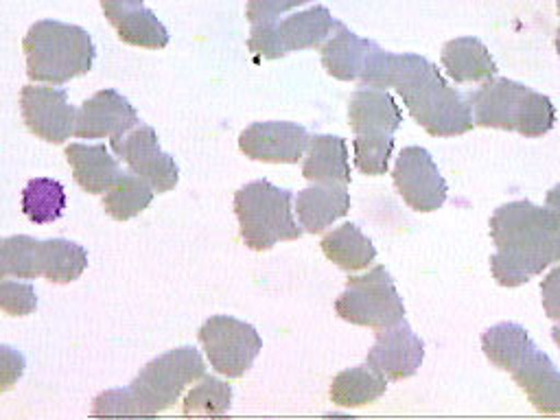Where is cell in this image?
Returning <instances> with one entry per match:
<instances>
[{
    "mask_svg": "<svg viewBox=\"0 0 560 420\" xmlns=\"http://www.w3.org/2000/svg\"><path fill=\"white\" fill-rule=\"evenodd\" d=\"M359 81L365 88H396L411 118L429 136H459L475 125L468 98L444 81L435 63L420 55H396L374 44Z\"/></svg>",
    "mask_w": 560,
    "mask_h": 420,
    "instance_id": "1",
    "label": "cell"
},
{
    "mask_svg": "<svg viewBox=\"0 0 560 420\" xmlns=\"http://www.w3.org/2000/svg\"><path fill=\"white\" fill-rule=\"evenodd\" d=\"M497 252L490 269L501 287H518L560 262V217L532 201H510L490 217Z\"/></svg>",
    "mask_w": 560,
    "mask_h": 420,
    "instance_id": "2",
    "label": "cell"
},
{
    "mask_svg": "<svg viewBox=\"0 0 560 420\" xmlns=\"http://www.w3.org/2000/svg\"><path fill=\"white\" fill-rule=\"evenodd\" d=\"M206 376L201 354L182 346L149 361L125 389H109L94 398V416H153L168 409L186 385Z\"/></svg>",
    "mask_w": 560,
    "mask_h": 420,
    "instance_id": "3",
    "label": "cell"
},
{
    "mask_svg": "<svg viewBox=\"0 0 560 420\" xmlns=\"http://www.w3.org/2000/svg\"><path fill=\"white\" fill-rule=\"evenodd\" d=\"M26 74L33 81L61 85L92 68L96 48L85 28L57 20H39L24 35Z\"/></svg>",
    "mask_w": 560,
    "mask_h": 420,
    "instance_id": "4",
    "label": "cell"
},
{
    "mask_svg": "<svg viewBox=\"0 0 560 420\" xmlns=\"http://www.w3.org/2000/svg\"><path fill=\"white\" fill-rule=\"evenodd\" d=\"M291 199V190L278 188L267 179L249 182L234 195V212L247 247L262 252L278 241L302 236V228L293 219Z\"/></svg>",
    "mask_w": 560,
    "mask_h": 420,
    "instance_id": "5",
    "label": "cell"
},
{
    "mask_svg": "<svg viewBox=\"0 0 560 420\" xmlns=\"http://www.w3.org/2000/svg\"><path fill=\"white\" fill-rule=\"evenodd\" d=\"M335 311L350 324L376 330L392 328L405 317L402 300L383 265L350 278L346 291L335 302Z\"/></svg>",
    "mask_w": 560,
    "mask_h": 420,
    "instance_id": "6",
    "label": "cell"
},
{
    "mask_svg": "<svg viewBox=\"0 0 560 420\" xmlns=\"http://www.w3.org/2000/svg\"><path fill=\"white\" fill-rule=\"evenodd\" d=\"M335 24L337 20H332L326 7H311L280 22L276 20V22L254 24L247 46L252 52L276 59L291 50L319 46L328 35H332Z\"/></svg>",
    "mask_w": 560,
    "mask_h": 420,
    "instance_id": "7",
    "label": "cell"
},
{
    "mask_svg": "<svg viewBox=\"0 0 560 420\" xmlns=\"http://www.w3.org/2000/svg\"><path fill=\"white\" fill-rule=\"evenodd\" d=\"M199 341L210 365L228 378H241L262 348L256 328L230 315H212L206 319L199 328Z\"/></svg>",
    "mask_w": 560,
    "mask_h": 420,
    "instance_id": "8",
    "label": "cell"
},
{
    "mask_svg": "<svg viewBox=\"0 0 560 420\" xmlns=\"http://www.w3.org/2000/svg\"><path fill=\"white\" fill-rule=\"evenodd\" d=\"M112 149L127 162L129 171L149 182L155 192L171 190L179 179V168L175 160L160 149L153 127L138 122L127 133L112 138Z\"/></svg>",
    "mask_w": 560,
    "mask_h": 420,
    "instance_id": "9",
    "label": "cell"
},
{
    "mask_svg": "<svg viewBox=\"0 0 560 420\" xmlns=\"http://www.w3.org/2000/svg\"><path fill=\"white\" fill-rule=\"evenodd\" d=\"M392 175L398 195L418 212L438 210L446 201V182L431 153L422 147H405L396 158Z\"/></svg>",
    "mask_w": 560,
    "mask_h": 420,
    "instance_id": "10",
    "label": "cell"
},
{
    "mask_svg": "<svg viewBox=\"0 0 560 420\" xmlns=\"http://www.w3.org/2000/svg\"><path fill=\"white\" fill-rule=\"evenodd\" d=\"M20 107L26 127L42 140L61 144L74 133L77 109L61 88L24 85L20 92Z\"/></svg>",
    "mask_w": 560,
    "mask_h": 420,
    "instance_id": "11",
    "label": "cell"
},
{
    "mask_svg": "<svg viewBox=\"0 0 560 420\" xmlns=\"http://www.w3.org/2000/svg\"><path fill=\"white\" fill-rule=\"evenodd\" d=\"M308 142V133L298 122L287 120H267L252 122L241 136V151L260 162H284L293 164L302 158Z\"/></svg>",
    "mask_w": 560,
    "mask_h": 420,
    "instance_id": "12",
    "label": "cell"
},
{
    "mask_svg": "<svg viewBox=\"0 0 560 420\" xmlns=\"http://www.w3.org/2000/svg\"><path fill=\"white\" fill-rule=\"evenodd\" d=\"M138 122L140 120L133 105L122 94L107 88L96 92L79 107L74 120V136L88 140L105 136L118 138L133 129Z\"/></svg>",
    "mask_w": 560,
    "mask_h": 420,
    "instance_id": "13",
    "label": "cell"
},
{
    "mask_svg": "<svg viewBox=\"0 0 560 420\" xmlns=\"http://www.w3.org/2000/svg\"><path fill=\"white\" fill-rule=\"evenodd\" d=\"M422 359L424 343L407 324L381 328L374 346L368 352V363L389 381L413 376Z\"/></svg>",
    "mask_w": 560,
    "mask_h": 420,
    "instance_id": "14",
    "label": "cell"
},
{
    "mask_svg": "<svg viewBox=\"0 0 560 420\" xmlns=\"http://www.w3.org/2000/svg\"><path fill=\"white\" fill-rule=\"evenodd\" d=\"M527 92L529 88L512 79H505V77L488 79L477 92L468 94L475 125L514 131L516 118Z\"/></svg>",
    "mask_w": 560,
    "mask_h": 420,
    "instance_id": "15",
    "label": "cell"
},
{
    "mask_svg": "<svg viewBox=\"0 0 560 420\" xmlns=\"http://www.w3.org/2000/svg\"><path fill=\"white\" fill-rule=\"evenodd\" d=\"M350 127L357 138L387 140L402 122V114L387 90L361 85L348 105Z\"/></svg>",
    "mask_w": 560,
    "mask_h": 420,
    "instance_id": "16",
    "label": "cell"
},
{
    "mask_svg": "<svg viewBox=\"0 0 560 420\" xmlns=\"http://www.w3.org/2000/svg\"><path fill=\"white\" fill-rule=\"evenodd\" d=\"M512 378L538 411L560 413V370L545 352L534 348L512 372Z\"/></svg>",
    "mask_w": 560,
    "mask_h": 420,
    "instance_id": "17",
    "label": "cell"
},
{
    "mask_svg": "<svg viewBox=\"0 0 560 420\" xmlns=\"http://www.w3.org/2000/svg\"><path fill=\"white\" fill-rule=\"evenodd\" d=\"M350 210V195L341 184H313L298 192L295 212L306 232H322Z\"/></svg>",
    "mask_w": 560,
    "mask_h": 420,
    "instance_id": "18",
    "label": "cell"
},
{
    "mask_svg": "<svg viewBox=\"0 0 560 420\" xmlns=\"http://www.w3.org/2000/svg\"><path fill=\"white\" fill-rule=\"evenodd\" d=\"M302 175L313 184L350 182V162L346 140L339 136H308Z\"/></svg>",
    "mask_w": 560,
    "mask_h": 420,
    "instance_id": "19",
    "label": "cell"
},
{
    "mask_svg": "<svg viewBox=\"0 0 560 420\" xmlns=\"http://www.w3.org/2000/svg\"><path fill=\"white\" fill-rule=\"evenodd\" d=\"M374 42L359 37L341 22L335 24L332 37L322 46V63L326 72L339 81H357Z\"/></svg>",
    "mask_w": 560,
    "mask_h": 420,
    "instance_id": "20",
    "label": "cell"
},
{
    "mask_svg": "<svg viewBox=\"0 0 560 420\" xmlns=\"http://www.w3.org/2000/svg\"><path fill=\"white\" fill-rule=\"evenodd\" d=\"M442 66L455 83L488 81L497 74V63L486 44L477 37H455L442 48Z\"/></svg>",
    "mask_w": 560,
    "mask_h": 420,
    "instance_id": "21",
    "label": "cell"
},
{
    "mask_svg": "<svg viewBox=\"0 0 560 420\" xmlns=\"http://www.w3.org/2000/svg\"><path fill=\"white\" fill-rule=\"evenodd\" d=\"M66 158L77 184L88 192H105L120 175V166L105 144L72 142L66 149Z\"/></svg>",
    "mask_w": 560,
    "mask_h": 420,
    "instance_id": "22",
    "label": "cell"
},
{
    "mask_svg": "<svg viewBox=\"0 0 560 420\" xmlns=\"http://www.w3.org/2000/svg\"><path fill=\"white\" fill-rule=\"evenodd\" d=\"M534 348L536 343L529 339L527 330L514 322L497 324L481 335L483 354L490 359V363L508 372H514Z\"/></svg>",
    "mask_w": 560,
    "mask_h": 420,
    "instance_id": "23",
    "label": "cell"
},
{
    "mask_svg": "<svg viewBox=\"0 0 560 420\" xmlns=\"http://www.w3.org/2000/svg\"><path fill=\"white\" fill-rule=\"evenodd\" d=\"M387 389V378L370 363L339 372L330 385V400L339 407H363L378 400Z\"/></svg>",
    "mask_w": 560,
    "mask_h": 420,
    "instance_id": "24",
    "label": "cell"
},
{
    "mask_svg": "<svg viewBox=\"0 0 560 420\" xmlns=\"http://www.w3.org/2000/svg\"><path fill=\"white\" fill-rule=\"evenodd\" d=\"M319 245L324 256L346 271L365 269L376 256L372 241L354 223H343L335 228L322 238Z\"/></svg>",
    "mask_w": 560,
    "mask_h": 420,
    "instance_id": "25",
    "label": "cell"
},
{
    "mask_svg": "<svg viewBox=\"0 0 560 420\" xmlns=\"http://www.w3.org/2000/svg\"><path fill=\"white\" fill-rule=\"evenodd\" d=\"M153 201V188L136 173H120L105 190L103 208L116 221H127L142 212Z\"/></svg>",
    "mask_w": 560,
    "mask_h": 420,
    "instance_id": "26",
    "label": "cell"
},
{
    "mask_svg": "<svg viewBox=\"0 0 560 420\" xmlns=\"http://www.w3.org/2000/svg\"><path fill=\"white\" fill-rule=\"evenodd\" d=\"M88 267V252L66 238L42 241V276L50 282L66 284L77 280Z\"/></svg>",
    "mask_w": 560,
    "mask_h": 420,
    "instance_id": "27",
    "label": "cell"
},
{
    "mask_svg": "<svg viewBox=\"0 0 560 420\" xmlns=\"http://www.w3.org/2000/svg\"><path fill=\"white\" fill-rule=\"evenodd\" d=\"M7 276L22 280L42 276V241L26 234L0 238V280Z\"/></svg>",
    "mask_w": 560,
    "mask_h": 420,
    "instance_id": "28",
    "label": "cell"
},
{
    "mask_svg": "<svg viewBox=\"0 0 560 420\" xmlns=\"http://www.w3.org/2000/svg\"><path fill=\"white\" fill-rule=\"evenodd\" d=\"M66 208V190L57 179L35 177L22 190V210L33 223H52Z\"/></svg>",
    "mask_w": 560,
    "mask_h": 420,
    "instance_id": "29",
    "label": "cell"
},
{
    "mask_svg": "<svg viewBox=\"0 0 560 420\" xmlns=\"http://www.w3.org/2000/svg\"><path fill=\"white\" fill-rule=\"evenodd\" d=\"M118 37L125 44L131 46H140V48H164L168 44V31L164 28V24L155 18V13L151 9L138 7L131 9L127 13H122L116 22H114Z\"/></svg>",
    "mask_w": 560,
    "mask_h": 420,
    "instance_id": "30",
    "label": "cell"
},
{
    "mask_svg": "<svg viewBox=\"0 0 560 420\" xmlns=\"http://www.w3.org/2000/svg\"><path fill=\"white\" fill-rule=\"evenodd\" d=\"M232 387L214 376H203L184 398L186 416H221L230 409Z\"/></svg>",
    "mask_w": 560,
    "mask_h": 420,
    "instance_id": "31",
    "label": "cell"
},
{
    "mask_svg": "<svg viewBox=\"0 0 560 420\" xmlns=\"http://www.w3.org/2000/svg\"><path fill=\"white\" fill-rule=\"evenodd\" d=\"M556 122V107L551 103L549 96L529 90L523 107L518 112L516 118V127L514 131H518L525 138H538L542 133H547Z\"/></svg>",
    "mask_w": 560,
    "mask_h": 420,
    "instance_id": "32",
    "label": "cell"
},
{
    "mask_svg": "<svg viewBox=\"0 0 560 420\" xmlns=\"http://www.w3.org/2000/svg\"><path fill=\"white\" fill-rule=\"evenodd\" d=\"M354 147V164L365 175H383L389 164V155L394 149V138L387 140H370L357 138L352 140Z\"/></svg>",
    "mask_w": 560,
    "mask_h": 420,
    "instance_id": "33",
    "label": "cell"
},
{
    "mask_svg": "<svg viewBox=\"0 0 560 420\" xmlns=\"http://www.w3.org/2000/svg\"><path fill=\"white\" fill-rule=\"evenodd\" d=\"M37 306V295L33 284L15 282V280H0V311L7 315H28Z\"/></svg>",
    "mask_w": 560,
    "mask_h": 420,
    "instance_id": "34",
    "label": "cell"
},
{
    "mask_svg": "<svg viewBox=\"0 0 560 420\" xmlns=\"http://www.w3.org/2000/svg\"><path fill=\"white\" fill-rule=\"evenodd\" d=\"M308 0H247L245 15L252 24H265L276 22L280 13L295 9L298 4H304Z\"/></svg>",
    "mask_w": 560,
    "mask_h": 420,
    "instance_id": "35",
    "label": "cell"
},
{
    "mask_svg": "<svg viewBox=\"0 0 560 420\" xmlns=\"http://www.w3.org/2000/svg\"><path fill=\"white\" fill-rule=\"evenodd\" d=\"M24 368H26V361L22 352L0 343V392L11 389L24 374Z\"/></svg>",
    "mask_w": 560,
    "mask_h": 420,
    "instance_id": "36",
    "label": "cell"
},
{
    "mask_svg": "<svg viewBox=\"0 0 560 420\" xmlns=\"http://www.w3.org/2000/svg\"><path fill=\"white\" fill-rule=\"evenodd\" d=\"M540 295L547 317L560 322V267L551 269L545 276V280L540 282Z\"/></svg>",
    "mask_w": 560,
    "mask_h": 420,
    "instance_id": "37",
    "label": "cell"
},
{
    "mask_svg": "<svg viewBox=\"0 0 560 420\" xmlns=\"http://www.w3.org/2000/svg\"><path fill=\"white\" fill-rule=\"evenodd\" d=\"M101 7L109 24H114L122 13L142 7V0H101Z\"/></svg>",
    "mask_w": 560,
    "mask_h": 420,
    "instance_id": "38",
    "label": "cell"
},
{
    "mask_svg": "<svg viewBox=\"0 0 560 420\" xmlns=\"http://www.w3.org/2000/svg\"><path fill=\"white\" fill-rule=\"evenodd\" d=\"M545 206H547L549 210H553V212L560 217V184H556V186L547 192Z\"/></svg>",
    "mask_w": 560,
    "mask_h": 420,
    "instance_id": "39",
    "label": "cell"
},
{
    "mask_svg": "<svg viewBox=\"0 0 560 420\" xmlns=\"http://www.w3.org/2000/svg\"><path fill=\"white\" fill-rule=\"evenodd\" d=\"M551 339H553L556 346L560 348V326H553V328H551Z\"/></svg>",
    "mask_w": 560,
    "mask_h": 420,
    "instance_id": "40",
    "label": "cell"
},
{
    "mask_svg": "<svg viewBox=\"0 0 560 420\" xmlns=\"http://www.w3.org/2000/svg\"><path fill=\"white\" fill-rule=\"evenodd\" d=\"M556 50L560 55V26H558V33H556Z\"/></svg>",
    "mask_w": 560,
    "mask_h": 420,
    "instance_id": "41",
    "label": "cell"
},
{
    "mask_svg": "<svg viewBox=\"0 0 560 420\" xmlns=\"http://www.w3.org/2000/svg\"><path fill=\"white\" fill-rule=\"evenodd\" d=\"M556 7H558V15H560V0H556Z\"/></svg>",
    "mask_w": 560,
    "mask_h": 420,
    "instance_id": "42",
    "label": "cell"
}]
</instances>
